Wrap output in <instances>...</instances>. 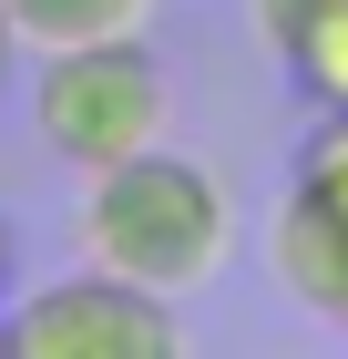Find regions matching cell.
<instances>
[{
	"mask_svg": "<svg viewBox=\"0 0 348 359\" xmlns=\"http://www.w3.org/2000/svg\"><path fill=\"white\" fill-rule=\"evenodd\" d=\"M174 349H185L174 298L92 267V257L52 287H31L21 308H0V359H174Z\"/></svg>",
	"mask_w": 348,
	"mask_h": 359,
	"instance_id": "obj_3",
	"label": "cell"
},
{
	"mask_svg": "<svg viewBox=\"0 0 348 359\" xmlns=\"http://www.w3.org/2000/svg\"><path fill=\"white\" fill-rule=\"evenodd\" d=\"M246 31L267 41L297 103L338 113L348 103V0H246Z\"/></svg>",
	"mask_w": 348,
	"mask_h": 359,
	"instance_id": "obj_4",
	"label": "cell"
},
{
	"mask_svg": "<svg viewBox=\"0 0 348 359\" xmlns=\"http://www.w3.org/2000/svg\"><path fill=\"white\" fill-rule=\"evenodd\" d=\"M11 277H21V236H11V216H0V308H11Z\"/></svg>",
	"mask_w": 348,
	"mask_h": 359,
	"instance_id": "obj_7",
	"label": "cell"
},
{
	"mask_svg": "<svg viewBox=\"0 0 348 359\" xmlns=\"http://www.w3.org/2000/svg\"><path fill=\"white\" fill-rule=\"evenodd\" d=\"M72 236H82L92 267L134 277V287H154V298H195V287H215L225 257H236V205H225V185H215L195 154L144 144V154H123V165L82 175Z\"/></svg>",
	"mask_w": 348,
	"mask_h": 359,
	"instance_id": "obj_1",
	"label": "cell"
},
{
	"mask_svg": "<svg viewBox=\"0 0 348 359\" xmlns=\"http://www.w3.org/2000/svg\"><path fill=\"white\" fill-rule=\"evenodd\" d=\"M11 72H21V31H11V11H0V93H11Z\"/></svg>",
	"mask_w": 348,
	"mask_h": 359,
	"instance_id": "obj_8",
	"label": "cell"
},
{
	"mask_svg": "<svg viewBox=\"0 0 348 359\" xmlns=\"http://www.w3.org/2000/svg\"><path fill=\"white\" fill-rule=\"evenodd\" d=\"M31 123L72 175H103L144 144H164L174 123V93H164V62L134 41H72V52H41L31 72Z\"/></svg>",
	"mask_w": 348,
	"mask_h": 359,
	"instance_id": "obj_2",
	"label": "cell"
},
{
	"mask_svg": "<svg viewBox=\"0 0 348 359\" xmlns=\"http://www.w3.org/2000/svg\"><path fill=\"white\" fill-rule=\"evenodd\" d=\"M267 267L307 318H338L348 329V247H328V236H267Z\"/></svg>",
	"mask_w": 348,
	"mask_h": 359,
	"instance_id": "obj_6",
	"label": "cell"
},
{
	"mask_svg": "<svg viewBox=\"0 0 348 359\" xmlns=\"http://www.w3.org/2000/svg\"><path fill=\"white\" fill-rule=\"evenodd\" d=\"M21 52H72V41H134L154 21V0H0Z\"/></svg>",
	"mask_w": 348,
	"mask_h": 359,
	"instance_id": "obj_5",
	"label": "cell"
}]
</instances>
